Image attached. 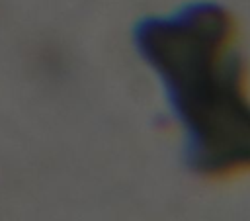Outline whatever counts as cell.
<instances>
[{
    "label": "cell",
    "instance_id": "cell-1",
    "mask_svg": "<svg viewBox=\"0 0 250 221\" xmlns=\"http://www.w3.org/2000/svg\"><path fill=\"white\" fill-rule=\"evenodd\" d=\"M133 45L182 127L188 168L205 178L250 168V100L230 12L215 0H191L145 16Z\"/></svg>",
    "mask_w": 250,
    "mask_h": 221
}]
</instances>
